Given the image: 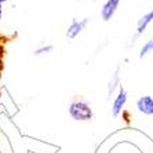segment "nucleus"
Here are the masks:
<instances>
[{"label": "nucleus", "instance_id": "0eeeda50", "mask_svg": "<svg viewBox=\"0 0 153 153\" xmlns=\"http://www.w3.org/2000/svg\"><path fill=\"white\" fill-rule=\"evenodd\" d=\"M135 108L139 113L145 116H153V97L142 95L135 101Z\"/></svg>", "mask_w": 153, "mask_h": 153}, {"label": "nucleus", "instance_id": "7ed1b4c3", "mask_svg": "<svg viewBox=\"0 0 153 153\" xmlns=\"http://www.w3.org/2000/svg\"><path fill=\"white\" fill-rule=\"evenodd\" d=\"M152 22H153V7L150 8V10L146 11L143 15H141V18L137 21V24H135V33L132 35L131 44H130V46L135 44L137 40H138L139 37H141V36L146 32V29L149 28V25L152 24Z\"/></svg>", "mask_w": 153, "mask_h": 153}, {"label": "nucleus", "instance_id": "6e6552de", "mask_svg": "<svg viewBox=\"0 0 153 153\" xmlns=\"http://www.w3.org/2000/svg\"><path fill=\"white\" fill-rule=\"evenodd\" d=\"M54 51V46L51 43H40L39 46L33 50V55L35 57H43V55H48Z\"/></svg>", "mask_w": 153, "mask_h": 153}, {"label": "nucleus", "instance_id": "9d476101", "mask_svg": "<svg viewBox=\"0 0 153 153\" xmlns=\"http://www.w3.org/2000/svg\"><path fill=\"white\" fill-rule=\"evenodd\" d=\"M8 0H0V21H1V18H3V7H4V4L7 3Z\"/></svg>", "mask_w": 153, "mask_h": 153}, {"label": "nucleus", "instance_id": "39448f33", "mask_svg": "<svg viewBox=\"0 0 153 153\" xmlns=\"http://www.w3.org/2000/svg\"><path fill=\"white\" fill-rule=\"evenodd\" d=\"M121 4V0H105L103 4L101 6V19L103 22H109L113 19V17L116 15L119 7Z\"/></svg>", "mask_w": 153, "mask_h": 153}, {"label": "nucleus", "instance_id": "20e7f679", "mask_svg": "<svg viewBox=\"0 0 153 153\" xmlns=\"http://www.w3.org/2000/svg\"><path fill=\"white\" fill-rule=\"evenodd\" d=\"M88 24H90L88 18H82V19L73 18L72 22L68 25V28H66L65 36H66L69 40H75L76 37H79V35H82L83 30H85V28L88 26Z\"/></svg>", "mask_w": 153, "mask_h": 153}, {"label": "nucleus", "instance_id": "f03ea898", "mask_svg": "<svg viewBox=\"0 0 153 153\" xmlns=\"http://www.w3.org/2000/svg\"><path fill=\"white\" fill-rule=\"evenodd\" d=\"M128 102V93L127 90L121 85L120 88L117 90V93L114 94L113 101H112V106H111V113L113 117H119L123 111H124L126 105Z\"/></svg>", "mask_w": 153, "mask_h": 153}, {"label": "nucleus", "instance_id": "f257e3e1", "mask_svg": "<svg viewBox=\"0 0 153 153\" xmlns=\"http://www.w3.org/2000/svg\"><path fill=\"white\" fill-rule=\"evenodd\" d=\"M68 114L72 120L85 123V121H91L94 117L93 108L90 102L84 98H76L68 105Z\"/></svg>", "mask_w": 153, "mask_h": 153}, {"label": "nucleus", "instance_id": "1a4fd4ad", "mask_svg": "<svg viewBox=\"0 0 153 153\" xmlns=\"http://www.w3.org/2000/svg\"><path fill=\"white\" fill-rule=\"evenodd\" d=\"M152 51H153V37H150V39L146 40V42L142 44V47H141L139 54H138L139 59H143V58H145L149 53H152Z\"/></svg>", "mask_w": 153, "mask_h": 153}, {"label": "nucleus", "instance_id": "423d86ee", "mask_svg": "<svg viewBox=\"0 0 153 153\" xmlns=\"http://www.w3.org/2000/svg\"><path fill=\"white\" fill-rule=\"evenodd\" d=\"M120 66L114 69V72L112 73L111 79L106 84V100L111 101L112 97H114V94L117 93V90L121 87V75H120Z\"/></svg>", "mask_w": 153, "mask_h": 153}, {"label": "nucleus", "instance_id": "9b49d317", "mask_svg": "<svg viewBox=\"0 0 153 153\" xmlns=\"http://www.w3.org/2000/svg\"><path fill=\"white\" fill-rule=\"evenodd\" d=\"M77 1H83V0H77Z\"/></svg>", "mask_w": 153, "mask_h": 153}]
</instances>
